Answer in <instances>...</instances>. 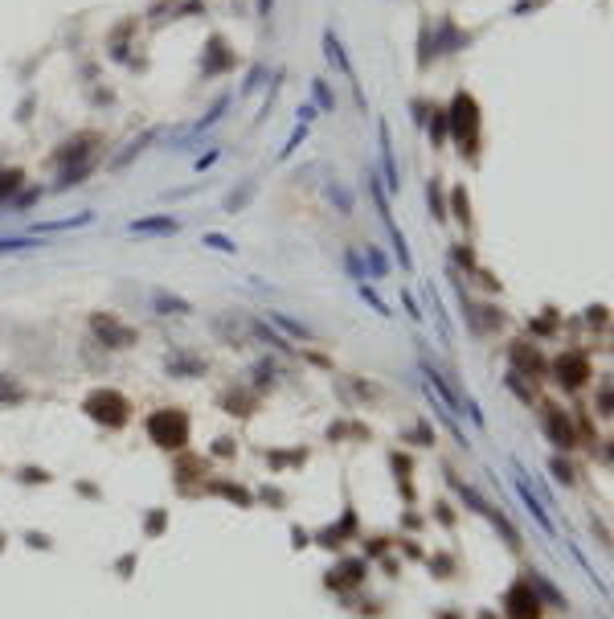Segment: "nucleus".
I'll return each instance as SVG.
<instances>
[{
  "mask_svg": "<svg viewBox=\"0 0 614 619\" xmlns=\"http://www.w3.org/2000/svg\"><path fill=\"white\" fill-rule=\"evenodd\" d=\"M450 124H455V140L463 144V152H475V140H479V111H475L471 95H458L455 107H450Z\"/></svg>",
  "mask_w": 614,
  "mask_h": 619,
  "instance_id": "nucleus-1",
  "label": "nucleus"
},
{
  "mask_svg": "<svg viewBox=\"0 0 614 619\" xmlns=\"http://www.w3.org/2000/svg\"><path fill=\"white\" fill-rule=\"evenodd\" d=\"M152 435L160 439L164 447H180V443H185V419H180V414H156V419H152Z\"/></svg>",
  "mask_w": 614,
  "mask_h": 619,
  "instance_id": "nucleus-2",
  "label": "nucleus"
},
{
  "mask_svg": "<svg viewBox=\"0 0 614 619\" xmlns=\"http://www.w3.org/2000/svg\"><path fill=\"white\" fill-rule=\"evenodd\" d=\"M131 230L136 234H172L176 230V222H172V218H147V222H136Z\"/></svg>",
  "mask_w": 614,
  "mask_h": 619,
  "instance_id": "nucleus-3",
  "label": "nucleus"
},
{
  "mask_svg": "<svg viewBox=\"0 0 614 619\" xmlns=\"http://www.w3.org/2000/svg\"><path fill=\"white\" fill-rule=\"evenodd\" d=\"M557 373H561V381H565V386H578V381L586 378V365H581L578 357H569V361H561V365H557Z\"/></svg>",
  "mask_w": 614,
  "mask_h": 619,
  "instance_id": "nucleus-4",
  "label": "nucleus"
},
{
  "mask_svg": "<svg viewBox=\"0 0 614 619\" xmlns=\"http://www.w3.org/2000/svg\"><path fill=\"white\" fill-rule=\"evenodd\" d=\"M16 185H21V173H0V198H5V193H13Z\"/></svg>",
  "mask_w": 614,
  "mask_h": 619,
  "instance_id": "nucleus-5",
  "label": "nucleus"
},
{
  "mask_svg": "<svg viewBox=\"0 0 614 619\" xmlns=\"http://www.w3.org/2000/svg\"><path fill=\"white\" fill-rule=\"evenodd\" d=\"M327 58H332V62H336V66H344V70H348V62H344L340 46H336V42H332V37H327Z\"/></svg>",
  "mask_w": 614,
  "mask_h": 619,
  "instance_id": "nucleus-6",
  "label": "nucleus"
},
{
  "mask_svg": "<svg viewBox=\"0 0 614 619\" xmlns=\"http://www.w3.org/2000/svg\"><path fill=\"white\" fill-rule=\"evenodd\" d=\"M156 304H160V308H172V312H185V299H168V296H156Z\"/></svg>",
  "mask_w": 614,
  "mask_h": 619,
  "instance_id": "nucleus-7",
  "label": "nucleus"
},
{
  "mask_svg": "<svg viewBox=\"0 0 614 619\" xmlns=\"http://www.w3.org/2000/svg\"><path fill=\"white\" fill-rule=\"evenodd\" d=\"M258 9H262V13H267V9H270V0H258Z\"/></svg>",
  "mask_w": 614,
  "mask_h": 619,
  "instance_id": "nucleus-8",
  "label": "nucleus"
}]
</instances>
